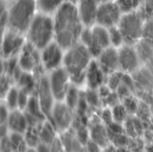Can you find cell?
I'll return each instance as SVG.
<instances>
[{"instance_id": "cell-1", "label": "cell", "mask_w": 153, "mask_h": 152, "mask_svg": "<svg viewBox=\"0 0 153 152\" xmlns=\"http://www.w3.org/2000/svg\"><path fill=\"white\" fill-rule=\"evenodd\" d=\"M55 42L65 50L79 43L85 25L77 12L76 3L66 0L53 16Z\"/></svg>"}, {"instance_id": "cell-2", "label": "cell", "mask_w": 153, "mask_h": 152, "mask_svg": "<svg viewBox=\"0 0 153 152\" xmlns=\"http://www.w3.org/2000/svg\"><path fill=\"white\" fill-rule=\"evenodd\" d=\"M93 59L91 52L81 43H77L65 51L62 67L70 76L72 85L76 87L85 85V74Z\"/></svg>"}, {"instance_id": "cell-3", "label": "cell", "mask_w": 153, "mask_h": 152, "mask_svg": "<svg viewBox=\"0 0 153 152\" xmlns=\"http://www.w3.org/2000/svg\"><path fill=\"white\" fill-rule=\"evenodd\" d=\"M36 0H14L6 10L7 28L26 33L31 21L36 15Z\"/></svg>"}, {"instance_id": "cell-4", "label": "cell", "mask_w": 153, "mask_h": 152, "mask_svg": "<svg viewBox=\"0 0 153 152\" xmlns=\"http://www.w3.org/2000/svg\"><path fill=\"white\" fill-rule=\"evenodd\" d=\"M26 39L29 44L39 50L54 42L55 29L52 17L44 13H38L27 29Z\"/></svg>"}, {"instance_id": "cell-5", "label": "cell", "mask_w": 153, "mask_h": 152, "mask_svg": "<svg viewBox=\"0 0 153 152\" xmlns=\"http://www.w3.org/2000/svg\"><path fill=\"white\" fill-rule=\"evenodd\" d=\"M79 43L87 47L92 56L95 59L105 49L111 47L108 29L97 24L91 27H85L80 36Z\"/></svg>"}, {"instance_id": "cell-6", "label": "cell", "mask_w": 153, "mask_h": 152, "mask_svg": "<svg viewBox=\"0 0 153 152\" xmlns=\"http://www.w3.org/2000/svg\"><path fill=\"white\" fill-rule=\"evenodd\" d=\"M118 27L121 30L125 44L134 45L144 35V18L137 10L129 14H123Z\"/></svg>"}, {"instance_id": "cell-7", "label": "cell", "mask_w": 153, "mask_h": 152, "mask_svg": "<svg viewBox=\"0 0 153 152\" xmlns=\"http://www.w3.org/2000/svg\"><path fill=\"white\" fill-rule=\"evenodd\" d=\"M27 41L23 33L7 28L0 36V52L4 59H15L20 54Z\"/></svg>"}, {"instance_id": "cell-8", "label": "cell", "mask_w": 153, "mask_h": 152, "mask_svg": "<svg viewBox=\"0 0 153 152\" xmlns=\"http://www.w3.org/2000/svg\"><path fill=\"white\" fill-rule=\"evenodd\" d=\"M18 64L22 71L32 73L36 76L43 75L44 70L41 64V51L28 42H26L18 55Z\"/></svg>"}, {"instance_id": "cell-9", "label": "cell", "mask_w": 153, "mask_h": 152, "mask_svg": "<svg viewBox=\"0 0 153 152\" xmlns=\"http://www.w3.org/2000/svg\"><path fill=\"white\" fill-rule=\"evenodd\" d=\"M47 78L55 101L62 102L66 98L69 89L72 85L69 74L67 73L64 67H61L49 72V76H47Z\"/></svg>"}, {"instance_id": "cell-10", "label": "cell", "mask_w": 153, "mask_h": 152, "mask_svg": "<svg viewBox=\"0 0 153 152\" xmlns=\"http://www.w3.org/2000/svg\"><path fill=\"white\" fill-rule=\"evenodd\" d=\"M41 51V64L44 71L51 72L62 67L65 57V49L56 42H52Z\"/></svg>"}, {"instance_id": "cell-11", "label": "cell", "mask_w": 153, "mask_h": 152, "mask_svg": "<svg viewBox=\"0 0 153 152\" xmlns=\"http://www.w3.org/2000/svg\"><path fill=\"white\" fill-rule=\"evenodd\" d=\"M123 14L115 1L102 2L99 4L96 16V24L105 28L118 26Z\"/></svg>"}, {"instance_id": "cell-12", "label": "cell", "mask_w": 153, "mask_h": 152, "mask_svg": "<svg viewBox=\"0 0 153 152\" xmlns=\"http://www.w3.org/2000/svg\"><path fill=\"white\" fill-rule=\"evenodd\" d=\"M118 56L119 71H121L122 73H131L139 68L140 56L134 45L125 44L118 48Z\"/></svg>"}, {"instance_id": "cell-13", "label": "cell", "mask_w": 153, "mask_h": 152, "mask_svg": "<svg viewBox=\"0 0 153 152\" xmlns=\"http://www.w3.org/2000/svg\"><path fill=\"white\" fill-rule=\"evenodd\" d=\"M49 117L50 122L59 131H66L73 122V110H71L65 102H56L53 106Z\"/></svg>"}, {"instance_id": "cell-14", "label": "cell", "mask_w": 153, "mask_h": 152, "mask_svg": "<svg viewBox=\"0 0 153 152\" xmlns=\"http://www.w3.org/2000/svg\"><path fill=\"white\" fill-rule=\"evenodd\" d=\"M34 96H36V99L40 102L43 112L45 113V115L47 117H49V115H50L51 110H52L54 104L56 103V101H55L54 97H53L52 93H51L47 76L45 75L39 76V81H38V85H36Z\"/></svg>"}, {"instance_id": "cell-15", "label": "cell", "mask_w": 153, "mask_h": 152, "mask_svg": "<svg viewBox=\"0 0 153 152\" xmlns=\"http://www.w3.org/2000/svg\"><path fill=\"white\" fill-rule=\"evenodd\" d=\"M99 4L98 0H77V12L85 27H91L96 24Z\"/></svg>"}, {"instance_id": "cell-16", "label": "cell", "mask_w": 153, "mask_h": 152, "mask_svg": "<svg viewBox=\"0 0 153 152\" xmlns=\"http://www.w3.org/2000/svg\"><path fill=\"white\" fill-rule=\"evenodd\" d=\"M96 62L106 75H111L119 71V56L118 48L108 47L96 57Z\"/></svg>"}, {"instance_id": "cell-17", "label": "cell", "mask_w": 153, "mask_h": 152, "mask_svg": "<svg viewBox=\"0 0 153 152\" xmlns=\"http://www.w3.org/2000/svg\"><path fill=\"white\" fill-rule=\"evenodd\" d=\"M7 126L10 132L24 134L29 127L28 120L25 116V113L21 110H10L7 120Z\"/></svg>"}, {"instance_id": "cell-18", "label": "cell", "mask_w": 153, "mask_h": 152, "mask_svg": "<svg viewBox=\"0 0 153 152\" xmlns=\"http://www.w3.org/2000/svg\"><path fill=\"white\" fill-rule=\"evenodd\" d=\"M107 75L103 72V70L100 68L96 59H93L90 64L89 68L87 70L85 74V85L91 90H95L100 87L103 85L105 80V77Z\"/></svg>"}, {"instance_id": "cell-19", "label": "cell", "mask_w": 153, "mask_h": 152, "mask_svg": "<svg viewBox=\"0 0 153 152\" xmlns=\"http://www.w3.org/2000/svg\"><path fill=\"white\" fill-rule=\"evenodd\" d=\"M90 136L101 147H104L107 143V132L102 124H94L90 130Z\"/></svg>"}, {"instance_id": "cell-20", "label": "cell", "mask_w": 153, "mask_h": 152, "mask_svg": "<svg viewBox=\"0 0 153 152\" xmlns=\"http://www.w3.org/2000/svg\"><path fill=\"white\" fill-rule=\"evenodd\" d=\"M8 141H10V144L14 152H25L29 148L26 141H25L24 134L10 132Z\"/></svg>"}, {"instance_id": "cell-21", "label": "cell", "mask_w": 153, "mask_h": 152, "mask_svg": "<svg viewBox=\"0 0 153 152\" xmlns=\"http://www.w3.org/2000/svg\"><path fill=\"white\" fill-rule=\"evenodd\" d=\"M65 1L66 0H36V3L41 13L50 15L54 14Z\"/></svg>"}, {"instance_id": "cell-22", "label": "cell", "mask_w": 153, "mask_h": 152, "mask_svg": "<svg viewBox=\"0 0 153 152\" xmlns=\"http://www.w3.org/2000/svg\"><path fill=\"white\" fill-rule=\"evenodd\" d=\"M62 102L67 104L71 110H74V108L78 105L79 103V92H78V87L72 85L69 89L68 93L66 95V98Z\"/></svg>"}, {"instance_id": "cell-23", "label": "cell", "mask_w": 153, "mask_h": 152, "mask_svg": "<svg viewBox=\"0 0 153 152\" xmlns=\"http://www.w3.org/2000/svg\"><path fill=\"white\" fill-rule=\"evenodd\" d=\"M10 110H19V89L18 87H13L3 100Z\"/></svg>"}, {"instance_id": "cell-24", "label": "cell", "mask_w": 153, "mask_h": 152, "mask_svg": "<svg viewBox=\"0 0 153 152\" xmlns=\"http://www.w3.org/2000/svg\"><path fill=\"white\" fill-rule=\"evenodd\" d=\"M115 2L119 6L122 14L137 12L141 4V0H115Z\"/></svg>"}, {"instance_id": "cell-25", "label": "cell", "mask_w": 153, "mask_h": 152, "mask_svg": "<svg viewBox=\"0 0 153 152\" xmlns=\"http://www.w3.org/2000/svg\"><path fill=\"white\" fill-rule=\"evenodd\" d=\"M108 33H109V41H111V47L120 48L123 45H125L124 38H123L121 30H120L118 26L108 28Z\"/></svg>"}, {"instance_id": "cell-26", "label": "cell", "mask_w": 153, "mask_h": 152, "mask_svg": "<svg viewBox=\"0 0 153 152\" xmlns=\"http://www.w3.org/2000/svg\"><path fill=\"white\" fill-rule=\"evenodd\" d=\"M13 82H14L13 78H10V77L7 76L6 74H2V75L0 76V100H1V101H3L5 96L7 95V93L13 87V85H12Z\"/></svg>"}, {"instance_id": "cell-27", "label": "cell", "mask_w": 153, "mask_h": 152, "mask_svg": "<svg viewBox=\"0 0 153 152\" xmlns=\"http://www.w3.org/2000/svg\"><path fill=\"white\" fill-rule=\"evenodd\" d=\"M126 113H127V108L123 105H116L113 110V119L115 121L119 122V121H122V120L125 119V116H126Z\"/></svg>"}, {"instance_id": "cell-28", "label": "cell", "mask_w": 153, "mask_h": 152, "mask_svg": "<svg viewBox=\"0 0 153 152\" xmlns=\"http://www.w3.org/2000/svg\"><path fill=\"white\" fill-rule=\"evenodd\" d=\"M10 110L3 101H0V124H7Z\"/></svg>"}, {"instance_id": "cell-29", "label": "cell", "mask_w": 153, "mask_h": 152, "mask_svg": "<svg viewBox=\"0 0 153 152\" xmlns=\"http://www.w3.org/2000/svg\"><path fill=\"white\" fill-rule=\"evenodd\" d=\"M85 148H87V152H101L103 147H101L98 143L94 142L90 139L85 143Z\"/></svg>"}, {"instance_id": "cell-30", "label": "cell", "mask_w": 153, "mask_h": 152, "mask_svg": "<svg viewBox=\"0 0 153 152\" xmlns=\"http://www.w3.org/2000/svg\"><path fill=\"white\" fill-rule=\"evenodd\" d=\"M8 126L7 124H0V140L5 139L8 136Z\"/></svg>"}, {"instance_id": "cell-31", "label": "cell", "mask_w": 153, "mask_h": 152, "mask_svg": "<svg viewBox=\"0 0 153 152\" xmlns=\"http://www.w3.org/2000/svg\"><path fill=\"white\" fill-rule=\"evenodd\" d=\"M25 152H38V151H36V148H28Z\"/></svg>"}, {"instance_id": "cell-32", "label": "cell", "mask_w": 153, "mask_h": 152, "mask_svg": "<svg viewBox=\"0 0 153 152\" xmlns=\"http://www.w3.org/2000/svg\"><path fill=\"white\" fill-rule=\"evenodd\" d=\"M99 3H102V2H108V1H115V0H98Z\"/></svg>"}, {"instance_id": "cell-33", "label": "cell", "mask_w": 153, "mask_h": 152, "mask_svg": "<svg viewBox=\"0 0 153 152\" xmlns=\"http://www.w3.org/2000/svg\"><path fill=\"white\" fill-rule=\"evenodd\" d=\"M0 146H1V140H0Z\"/></svg>"}]
</instances>
